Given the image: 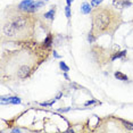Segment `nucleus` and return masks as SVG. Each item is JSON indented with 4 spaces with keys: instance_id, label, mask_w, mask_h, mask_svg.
Listing matches in <instances>:
<instances>
[{
    "instance_id": "1",
    "label": "nucleus",
    "mask_w": 133,
    "mask_h": 133,
    "mask_svg": "<svg viewBox=\"0 0 133 133\" xmlns=\"http://www.w3.org/2000/svg\"><path fill=\"white\" fill-rule=\"evenodd\" d=\"M92 23H93V33L96 35H100L101 33L112 32L117 28V16L112 10L107 8L96 9L92 13Z\"/></svg>"
},
{
    "instance_id": "2",
    "label": "nucleus",
    "mask_w": 133,
    "mask_h": 133,
    "mask_svg": "<svg viewBox=\"0 0 133 133\" xmlns=\"http://www.w3.org/2000/svg\"><path fill=\"white\" fill-rule=\"evenodd\" d=\"M12 23L15 25V28H16V30L18 31V32L19 31H23L24 29L26 28V25H28V21H26V18L25 17H22V16L17 17V18L14 19Z\"/></svg>"
},
{
    "instance_id": "3",
    "label": "nucleus",
    "mask_w": 133,
    "mask_h": 133,
    "mask_svg": "<svg viewBox=\"0 0 133 133\" xmlns=\"http://www.w3.org/2000/svg\"><path fill=\"white\" fill-rule=\"evenodd\" d=\"M17 32L18 31L16 30V28H15V25L13 23H8L7 25L4 26V33L7 37H14V35L17 34Z\"/></svg>"
},
{
    "instance_id": "4",
    "label": "nucleus",
    "mask_w": 133,
    "mask_h": 133,
    "mask_svg": "<svg viewBox=\"0 0 133 133\" xmlns=\"http://www.w3.org/2000/svg\"><path fill=\"white\" fill-rule=\"evenodd\" d=\"M30 72H31L30 67L26 66V65H24V66L19 67V69L17 71V75H18L19 78H25V77H28V76L30 75Z\"/></svg>"
},
{
    "instance_id": "5",
    "label": "nucleus",
    "mask_w": 133,
    "mask_h": 133,
    "mask_svg": "<svg viewBox=\"0 0 133 133\" xmlns=\"http://www.w3.org/2000/svg\"><path fill=\"white\" fill-rule=\"evenodd\" d=\"M33 4H34L33 3V0H24V1H22V3L19 4V9L26 10V12H28L29 8H30Z\"/></svg>"
},
{
    "instance_id": "6",
    "label": "nucleus",
    "mask_w": 133,
    "mask_h": 133,
    "mask_svg": "<svg viewBox=\"0 0 133 133\" xmlns=\"http://www.w3.org/2000/svg\"><path fill=\"white\" fill-rule=\"evenodd\" d=\"M113 5H114L116 8L117 7L121 8V7H125V6H130L131 3H128V1H124V0H114V1H113Z\"/></svg>"
},
{
    "instance_id": "7",
    "label": "nucleus",
    "mask_w": 133,
    "mask_h": 133,
    "mask_svg": "<svg viewBox=\"0 0 133 133\" xmlns=\"http://www.w3.org/2000/svg\"><path fill=\"white\" fill-rule=\"evenodd\" d=\"M115 77L117 78V80H121V81H127V76L125 75V74H123L122 72H116L115 73Z\"/></svg>"
},
{
    "instance_id": "8",
    "label": "nucleus",
    "mask_w": 133,
    "mask_h": 133,
    "mask_svg": "<svg viewBox=\"0 0 133 133\" xmlns=\"http://www.w3.org/2000/svg\"><path fill=\"white\" fill-rule=\"evenodd\" d=\"M81 10H82L83 14H89L90 10H91V7H90L89 4H83L82 7H81Z\"/></svg>"
},
{
    "instance_id": "9",
    "label": "nucleus",
    "mask_w": 133,
    "mask_h": 133,
    "mask_svg": "<svg viewBox=\"0 0 133 133\" xmlns=\"http://www.w3.org/2000/svg\"><path fill=\"white\" fill-rule=\"evenodd\" d=\"M54 16H55V8H52L51 10H49L48 13L44 14V18H48V19H54Z\"/></svg>"
},
{
    "instance_id": "10",
    "label": "nucleus",
    "mask_w": 133,
    "mask_h": 133,
    "mask_svg": "<svg viewBox=\"0 0 133 133\" xmlns=\"http://www.w3.org/2000/svg\"><path fill=\"white\" fill-rule=\"evenodd\" d=\"M122 123L124 124V126H125L126 128H128V130H133V123H130V122H126V121H122Z\"/></svg>"
},
{
    "instance_id": "11",
    "label": "nucleus",
    "mask_w": 133,
    "mask_h": 133,
    "mask_svg": "<svg viewBox=\"0 0 133 133\" xmlns=\"http://www.w3.org/2000/svg\"><path fill=\"white\" fill-rule=\"evenodd\" d=\"M59 66H60V68H62V69H63V71H64V72H68V71H69V67L67 66V65L65 64L64 62H60Z\"/></svg>"
},
{
    "instance_id": "12",
    "label": "nucleus",
    "mask_w": 133,
    "mask_h": 133,
    "mask_svg": "<svg viewBox=\"0 0 133 133\" xmlns=\"http://www.w3.org/2000/svg\"><path fill=\"white\" fill-rule=\"evenodd\" d=\"M125 54H126V50H123V51H121L119 54H116V55H114V56H113L112 59L114 60V59H116V58H119V57H122V56H124Z\"/></svg>"
},
{
    "instance_id": "13",
    "label": "nucleus",
    "mask_w": 133,
    "mask_h": 133,
    "mask_svg": "<svg viewBox=\"0 0 133 133\" xmlns=\"http://www.w3.org/2000/svg\"><path fill=\"white\" fill-rule=\"evenodd\" d=\"M65 13H66V16L68 17H71V9H69V5H67L66 7H65Z\"/></svg>"
},
{
    "instance_id": "14",
    "label": "nucleus",
    "mask_w": 133,
    "mask_h": 133,
    "mask_svg": "<svg viewBox=\"0 0 133 133\" xmlns=\"http://www.w3.org/2000/svg\"><path fill=\"white\" fill-rule=\"evenodd\" d=\"M102 3V0H92L91 3V6H93V7H96V6H98L99 4Z\"/></svg>"
},
{
    "instance_id": "15",
    "label": "nucleus",
    "mask_w": 133,
    "mask_h": 133,
    "mask_svg": "<svg viewBox=\"0 0 133 133\" xmlns=\"http://www.w3.org/2000/svg\"><path fill=\"white\" fill-rule=\"evenodd\" d=\"M54 103V101H49V102H43L41 103V106H51Z\"/></svg>"
},
{
    "instance_id": "16",
    "label": "nucleus",
    "mask_w": 133,
    "mask_h": 133,
    "mask_svg": "<svg viewBox=\"0 0 133 133\" xmlns=\"http://www.w3.org/2000/svg\"><path fill=\"white\" fill-rule=\"evenodd\" d=\"M50 40H51V38H50V37L47 38V40H46V46H47V47L50 46Z\"/></svg>"
},
{
    "instance_id": "17",
    "label": "nucleus",
    "mask_w": 133,
    "mask_h": 133,
    "mask_svg": "<svg viewBox=\"0 0 133 133\" xmlns=\"http://www.w3.org/2000/svg\"><path fill=\"white\" fill-rule=\"evenodd\" d=\"M96 101L94 100H91V101H88V102H85V106H89V105H92V103H94Z\"/></svg>"
},
{
    "instance_id": "18",
    "label": "nucleus",
    "mask_w": 133,
    "mask_h": 133,
    "mask_svg": "<svg viewBox=\"0 0 133 133\" xmlns=\"http://www.w3.org/2000/svg\"><path fill=\"white\" fill-rule=\"evenodd\" d=\"M66 1H67V5L71 6V4H72V1H73V0H66Z\"/></svg>"
},
{
    "instance_id": "19",
    "label": "nucleus",
    "mask_w": 133,
    "mask_h": 133,
    "mask_svg": "<svg viewBox=\"0 0 133 133\" xmlns=\"http://www.w3.org/2000/svg\"><path fill=\"white\" fill-rule=\"evenodd\" d=\"M46 1H48V0H46Z\"/></svg>"
}]
</instances>
